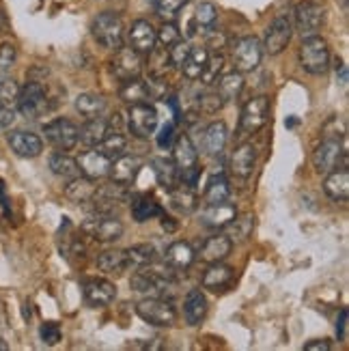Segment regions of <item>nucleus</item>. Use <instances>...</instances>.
Segmentation results:
<instances>
[{
    "mask_svg": "<svg viewBox=\"0 0 349 351\" xmlns=\"http://www.w3.org/2000/svg\"><path fill=\"white\" fill-rule=\"evenodd\" d=\"M130 287L136 293H143L147 298H166L171 300L175 295L177 280H175V269L169 267L166 263L156 265V261L151 265L139 267V271L134 274Z\"/></svg>",
    "mask_w": 349,
    "mask_h": 351,
    "instance_id": "obj_1",
    "label": "nucleus"
},
{
    "mask_svg": "<svg viewBox=\"0 0 349 351\" xmlns=\"http://www.w3.org/2000/svg\"><path fill=\"white\" fill-rule=\"evenodd\" d=\"M173 162L177 166L179 183H184L188 188H196L201 177L199 169V151H196L194 143L188 134H179L175 147H173Z\"/></svg>",
    "mask_w": 349,
    "mask_h": 351,
    "instance_id": "obj_2",
    "label": "nucleus"
},
{
    "mask_svg": "<svg viewBox=\"0 0 349 351\" xmlns=\"http://www.w3.org/2000/svg\"><path fill=\"white\" fill-rule=\"evenodd\" d=\"M300 65L311 75H326L330 69V48L328 41L320 35L302 39L300 45Z\"/></svg>",
    "mask_w": 349,
    "mask_h": 351,
    "instance_id": "obj_3",
    "label": "nucleus"
},
{
    "mask_svg": "<svg viewBox=\"0 0 349 351\" xmlns=\"http://www.w3.org/2000/svg\"><path fill=\"white\" fill-rule=\"evenodd\" d=\"M136 313L143 322L156 328H173L177 324V308L166 298H145L136 304Z\"/></svg>",
    "mask_w": 349,
    "mask_h": 351,
    "instance_id": "obj_4",
    "label": "nucleus"
},
{
    "mask_svg": "<svg viewBox=\"0 0 349 351\" xmlns=\"http://www.w3.org/2000/svg\"><path fill=\"white\" fill-rule=\"evenodd\" d=\"M93 37L106 50H119L123 45V20L112 11H104L91 24Z\"/></svg>",
    "mask_w": 349,
    "mask_h": 351,
    "instance_id": "obj_5",
    "label": "nucleus"
},
{
    "mask_svg": "<svg viewBox=\"0 0 349 351\" xmlns=\"http://www.w3.org/2000/svg\"><path fill=\"white\" fill-rule=\"evenodd\" d=\"M269 119V99L265 95L252 97L244 104L239 114V128H237V136L239 138H246V136H252L259 132Z\"/></svg>",
    "mask_w": 349,
    "mask_h": 351,
    "instance_id": "obj_6",
    "label": "nucleus"
},
{
    "mask_svg": "<svg viewBox=\"0 0 349 351\" xmlns=\"http://www.w3.org/2000/svg\"><path fill=\"white\" fill-rule=\"evenodd\" d=\"M15 104H18V112L26 119H39L50 108V99H48V93H45V86L35 80L26 82L20 88Z\"/></svg>",
    "mask_w": 349,
    "mask_h": 351,
    "instance_id": "obj_7",
    "label": "nucleus"
},
{
    "mask_svg": "<svg viewBox=\"0 0 349 351\" xmlns=\"http://www.w3.org/2000/svg\"><path fill=\"white\" fill-rule=\"evenodd\" d=\"M82 231L93 237L95 241L101 243H112L123 237V222H121L112 213H101L97 211V216H91L82 222Z\"/></svg>",
    "mask_w": 349,
    "mask_h": 351,
    "instance_id": "obj_8",
    "label": "nucleus"
},
{
    "mask_svg": "<svg viewBox=\"0 0 349 351\" xmlns=\"http://www.w3.org/2000/svg\"><path fill=\"white\" fill-rule=\"evenodd\" d=\"M128 128L132 136L141 141H147L156 134L158 130V110L156 106H151L149 101L132 104L128 110Z\"/></svg>",
    "mask_w": 349,
    "mask_h": 351,
    "instance_id": "obj_9",
    "label": "nucleus"
},
{
    "mask_svg": "<svg viewBox=\"0 0 349 351\" xmlns=\"http://www.w3.org/2000/svg\"><path fill=\"white\" fill-rule=\"evenodd\" d=\"M43 134L54 149L71 151L75 145H78L80 128L69 119H54V121H50V123L43 125Z\"/></svg>",
    "mask_w": 349,
    "mask_h": 351,
    "instance_id": "obj_10",
    "label": "nucleus"
},
{
    "mask_svg": "<svg viewBox=\"0 0 349 351\" xmlns=\"http://www.w3.org/2000/svg\"><path fill=\"white\" fill-rule=\"evenodd\" d=\"M347 162L345 149H343V141H335V138H324L322 145L313 151V166L320 175H328L332 171L339 169V164Z\"/></svg>",
    "mask_w": 349,
    "mask_h": 351,
    "instance_id": "obj_11",
    "label": "nucleus"
},
{
    "mask_svg": "<svg viewBox=\"0 0 349 351\" xmlns=\"http://www.w3.org/2000/svg\"><path fill=\"white\" fill-rule=\"evenodd\" d=\"M261 58H263V43L256 37H241L235 43V48H233L235 71H239V73L254 71L261 65Z\"/></svg>",
    "mask_w": 349,
    "mask_h": 351,
    "instance_id": "obj_12",
    "label": "nucleus"
},
{
    "mask_svg": "<svg viewBox=\"0 0 349 351\" xmlns=\"http://www.w3.org/2000/svg\"><path fill=\"white\" fill-rule=\"evenodd\" d=\"M293 18H296V28L298 33L304 37L317 35V30L322 28L324 18H326V11L322 5L313 3V0H304V3H298L293 9Z\"/></svg>",
    "mask_w": 349,
    "mask_h": 351,
    "instance_id": "obj_13",
    "label": "nucleus"
},
{
    "mask_svg": "<svg viewBox=\"0 0 349 351\" xmlns=\"http://www.w3.org/2000/svg\"><path fill=\"white\" fill-rule=\"evenodd\" d=\"M293 37V24L287 15H278V18L272 22L265 30V39H263V52L269 56L280 54L287 45H289Z\"/></svg>",
    "mask_w": 349,
    "mask_h": 351,
    "instance_id": "obj_14",
    "label": "nucleus"
},
{
    "mask_svg": "<svg viewBox=\"0 0 349 351\" xmlns=\"http://www.w3.org/2000/svg\"><path fill=\"white\" fill-rule=\"evenodd\" d=\"M143 71V58L141 54L132 50V48H121L117 50V56L112 60V73L121 82H128V80H136Z\"/></svg>",
    "mask_w": 349,
    "mask_h": 351,
    "instance_id": "obj_15",
    "label": "nucleus"
},
{
    "mask_svg": "<svg viewBox=\"0 0 349 351\" xmlns=\"http://www.w3.org/2000/svg\"><path fill=\"white\" fill-rule=\"evenodd\" d=\"M78 166H80V173L88 179H104L110 175V166L112 160L104 154L99 147H93L91 151H84V154L78 158Z\"/></svg>",
    "mask_w": 349,
    "mask_h": 351,
    "instance_id": "obj_16",
    "label": "nucleus"
},
{
    "mask_svg": "<svg viewBox=\"0 0 349 351\" xmlns=\"http://www.w3.org/2000/svg\"><path fill=\"white\" fill-rule=\"evenodd\" d=\"M84 300L93 308H106L117 300V287L110 280L93 278L84 285Z\"/></svg>",
    "mask_w": 349,
    "mask_h": 351,
    "instance_id": "obj_17",
    "label": "nucleus"
},
{
    "mask_svg": "<svg viewBox=\"0 0 349 351\" xmlns=\"http://www.w3.org/2000/svg\"><path fill=\"white\" fill-rule=\"evenodd\" d=\"M128 39H130V48L139 54H149L158 43L156 28L147 20H136L128 30Z\"/></svg>",
    "mask_w": 349,
    "mask_h": 351,
    "instance_id": "obj_18",
    "label": "nucleus"
},
{
    "mask_svg": "<svg viewBox=\"0 0 349 351\" xmlns=\"http://www.w3.org/2000/svg\"><path fill=\"white\" fill-rule=\"evenodd\" d=\"M143 169V160L139 156H119L117 160H112V166H110V175L115 183H119V186H125L130 188L132 183L136 181V177H139Z\"/></svg>",
    "mask_w": 349,
    "mask_h": 351,
    "instance_id": "obj_19",
    "label": "nucleus"
},
{
    "mask_svg": "<svg viewBox=\"0 0 349 351\" xmlns=\"http://www.w3.org/2000/svg\"><path fill=\"white\" fill-rule=\"evenodd\" d=\"M9 147L15 156L20 158H37L43 151V141L33 132H24V130H15L9 134Z\"/></svg>",
    "mask_w": 349,
    "mask_h": 351,
    "instance_id": "obj_20",
    "label": "nucleus"
},
{
    "mask_svg": "<svg viewBox=\"0 0 349 351\" xmlns=\"http://www.w3.org/2000/svg\"><path fill=\"white\" fill-rule=\"evenodd\" d=\"M256 166V151L252 143H239L229 160V169L235 177L239 179H248Z\"/></svg>",
    "mask_w": 349,
    "mask_h": 351,
    "instance_id": "obj_21",
    "label": "nucleus"
},
{
    "mask_svg": "<svg viewBox=\"0 0 349 351\" xmlns=\"http://www.w3.org/2000/svg\"><path fill=\"white\" fill-rule=\"evenodd\" d=\"M235 216H237V209L229 201L218 203V205H205V209L201 211V224L205 228H211V231H220V228H226V224Z\"/></svg>",
    "mask_w": 349,
    "mask_h": 351,
    "instance_id": "obj_22",
    "label": "nucleus"
},
{
    "mask_svg": "<svg viewBox=\"0 0 349 351\" xmlns=\"http://www.w3.org/2000/svg\"><path fill=\"white\" fill-rule=\"evenodd\" d=\"M226 141H229L226 123L224 121H214L203 132V151L207 156H220L226 147Z\"/></svg>",
    "mask_w": 349,
    "mask_h": 351,
    "instance_id": "obj_23",
    "label": "nucleus"
},
{
    "mask_svg": "<svg viewBox=\"0 0 349 351\" xmlns=\"http://www.w3.org/2000/svg\"><path fill=\"white\" fill-rule=\"evenodd\" d=\"M233 250V241L229 235H214L205 239V243L201 246V258L205 263H220Z\"/></svg>",
    "mask_w": 349,
    "mask_h": 351,
    "instance_id": "obj_24",
    "label": "nucleus"
},
{
    "mask_svg": "<svg viewBox=\"0 0 349 351\" xmlns=\"http://www.w3.org/2000/svg\"><path fill=\"white\" fill-rule=\"evenodd\" d=\"M194 250L188 241H175L164 252V263L175 271H186L194 263Z\"/></svg>",
    "mask_w": 349,
    "mask_h": 351,
    "instance_id": "obj_25",
    "label": "nucleus"
},
{
    "mask_svg": "<svg viewBox=\"0 0 349 351\" xmlns=\"http://www.w3.org/2000/svg\"><path fill=\"white\" fill-rule=\"evenodd\" d=\"M132 205V218L136 222H147L156 216H162V207L151 194H134L130 196Z\"/></svg>",
    "mask_w": 349,
    "mask_h": 351,
    "instance_id": "obj_26",
    "label": "nucleus"
},
{
    "mask_svg": "<svg viewBox=\"0 0 349 351\" xmlns=\"http://www.w3.org/2000/svg\"><path fill=\"white\" fill-rule=\"evenodd\" d=\"M184 317L188 326H199L207 317V298L201 289H192L184 300Z\"/></svg>",
    "mask_w": 349,
    "mask_h": 351,
    "instance_id": "obj_27",
    "label": "nucleus"
},
{
    "mask_svg": "<svg viewBox=\"0 0 349 351\" xmlns=\"http://www.w3.org/2000/svg\"><path fill=\"white\" fill-rule=\"evenodd\" d=\"M244 84H246L244 75H241L239 71H229V73L220 75V78L216 80V93L220 95V99L224 104H229V101H235L241 95Z\"/></svg>",
    "mask_w": 349,
    "mask_h": 351,
    "instance_id": "obj_28",
    "label": "nucleus"
},
{
    "mask_svg": "<svg viewBox=\"0 0 349 351\" xmlns=\"http://www.w3.org/2000/svg\"><path fill=\"white\" fill-rule=\"evenodd\" d=\"M110 130V123L104 117H95V119H86V123L80 128V143L86 147H99L101 141L106 138V134Z\"/></svg>",
    "mask_w": 349,
    "mask_h": 351,
    "instance_id": "obj_29",
    "label": "nucleus"
},
{
    "mask_svg": "<svg viewBox=\"0 0 349 351\" xmlns=\"http://www.w3.org/2000/svg\"><path fill=\"white\" fill-rule=\"evenodd\" d=\"M95 190H97V181L80 175L75 179H69L67 188H65V196L73 203H91L93 201Z\"/></svg>",
    "mask_w": 349,
    "mask_h": 351,
    "instance_id": "obj_30",
    "label": "nucleus"
},
{
    "mask_svg": "<svg viewBox=\"0 0 349 351\" xmlns=\"http://www.w3.org/2000/svg\"><path fill=\"white\" fill-rule=\"evenodd\" d=\"M233 280V267L220 263H209L207 271L203 274V287L209 291H222L224 287H229Z\"/></svg>",
    "mask_w": 349,
    "mask_h": 351,
    "instance_id": "obj_31",
    "label": "nucleus"
},
{
    "mask_svg": "<svg viewBox=\"0 0 349 351\" xmlns=\"http://www.w3.org/2000/svg\"><path fill=\"white\" fill-rule=\"evenodd\" d=\"M169 203L175 211L188 216V213H192L196 209V205H199V198H196L194 188H188L184 183H177L173 190H169Z\"/></svg>",
    "mask_w": 349,
    "mask_h": 351,
    "instance_id": "obj_32",
    "label": "nucleus"
},
{
    "mask_svg": "<svg viewBox=\"0 0 349 351\" xmlns=\"http://www.w3.org/2000/svg\"><path fill=\"white\" fill-rule=\"evenodd\" d=\"M324 192L332 198V201H347L349 198V171L341 169V171H332L328 173L326 181H324Z\"/></svg>",
    "mask_w": 349,
    "mask_h": 351,
    "instance_id": "obj_33",
    "label": "nucleus"
},
{
    "mask_svg": "<svg viewBox=\"0 0 349 351\" xmlns=\"http://www.w3.org/2000/svg\"><path fill=\"white\" fill-rule=\"evenodd\" d=\"M207 58H209V50L205 45H194V48H190L188 58L184 60V65H181V71H184L188 80L201 78L205 71V65H207Z\"/></svg>",
    "mask_w": 349,
    "mask_h": 351,
    "instance_id": "obj_34",
    "label": "nucleus"
},
{
    "mask_svg": "<svg viewBox=\"0 0 349 351\" xmlns=\"http://www.w3.org/2000/svg\"><path fill=\"white\" fill-rule=\"evenodd\" d=\"M151 169H154V175H156L158 183L166 192L173 190L179 183L177 166H175L173 160H169V158H154V160H151Z\"/></svg>",
    "mask_w": 349,
    "mask_h": 351,
    "instance_id": "obj_35",
    "label": "nucleus"
},
{
    "mask_svg": "<svg viewBox=\"0 0 349 351\" xmlns=\"http://www.w3.org/2000/svg\"><path fill=\"white\" fill-rule=\"evenodd\" d=\"M231 196V186H229V179L224 175H214L205 186V194H203V201L205 205H218V203H226Z\"/></svg>",
    "mask_w": 349,
    "mask_h": 351,
    "instance_id": "obj_36",
    "label": "nucleus"
},
{
    "mask_svg": "<svg viewBox=\"0 0 349 351\" xmlns=\"http://www.w3.org/2000/svg\"><path fill=\"white\" fill-rule=\"evenodd\" d=\"M97 267L104 271V274H123L128 267H130V261H128V252L125 250H108V252H101L97 256Z\"/></svg>",
    "mask_w": 349,
    "mask_h": 351,
    "instance_id": "obj_37",
    "label": "nucleus"
},
{
    "mask_svg": "<svg viewBox=\"0 0 349 351\" xmlns=\"http://www.w3.org/2000/svg\"><path fill=\"white\" fill-rule=\"evenodd\" d=\"M50 171L56 175V177H63V179H75L80 177V166H78V160H73L65 154H54L50 156Z\"/></svg>",
    "mask_w": 349,
    "mask_h": 351,
    "instance_id": "obj_38",
    "label": "nucleus"
},
{
    "mask_svg": "<svg viewBox=\"0 0 349 351\" xmlns=\"http://www.w3.org/2000/svg\"><path fill=\"white\" fill-rule=\"evenodd\" d=\"M75 110H78L84 119L101 117V112L106 110V99L95 93H82L75 97Z\"/></svg>",
    "mask_w": 349,
    "mask_h": 351,
    "instance_id": "obj_39",
    "label": "nucleus"
},
{
    "mask_svg": "<svg viewBox=\"0 0 349 351\" xmlns=\"http://www.w3.org/2000/svg\"><path fill=\"white\" fill-rule=\"evenodd\" d=\"M125 147H128V138L123 134H121L119 130H108V134H106V138L101 141L99 149L104 151L106 156H108L110 160L119 158V156H123L125 154Z\"/></svg>",
    "mask_w": 349,
    "mask_h": 351,
    "instance_id": "obj_40",
    "label": "nucleus"
},
{
    "mask_svg": "<svg viewBox=\"0 0 349 351\" xmlns=\"http://www.w3.org/2000/svg\"><path fill=\"white\" fill-rule=\"evenodd\" d=\"M128 261L130 265L134 267H145V265H151L158 258V252L156 248L151 246V243H136V246L128 248Z\"/></svg>",
    "mask_w": 349,
    "mask_h": 351,
    "instance_id": "obj_41",
    "label": "nucleus"
},
{
    "mask_svg": "<svg viewBox=\"0 0 349 351\" xmlns=\"http://www.w3.org/2000/svg\"><path fill=\"white\" fill-rule=\"evenodd\" d=\"M252 226H254V218L250 213H246V216H235L229 224H226L231 241H246L252 235Z\"/></svg>",
    "mask_w": 349,
    "mask_h": 351,
    "instance_id": "obj_42",
    "label": "nucleus"
},
{
    "mask_svg": "<svg viewBox=\"0 0 349 351\" xmlns=\"http://www.w3.org/2000/svg\"><path fill=\"white\" fill-rule=\"evenodd\" d=\"M218 22V7L214 3H201L196 7V13H194V24L199 26L201 30H211Z\"/></svg>",
    "mask_w": 349,
    "mask_h": 351,
    "instance_id": "obj_43",
    "label": "nucleus"
},
{
    "mask_svg": "<svg viewBox=\"0 0 349 351\" xmlns=\"http://www.w3.org/2000/svg\"><path fill=\"white\" fill-rule=\"evenodd\" d=\"M173 69L171 65V58H169V50L162 48H154L149 52V71L151 75H162V78H166V73H169Z\"/></svg>",
    "mask_w": 349,
    "mask_h": 351,
    "instance_id": "obj_44",
    "label": "nucleus"
},
{
    "mask_svg": "<svg viewBox=\"0 0 349 351\" xmlns=\"http://www.w3.org/2000/svg\"><path fill=\"white\" fill-rule=\"evenodd\" d=\"M121 99L125 104H141V101H147V88H145V82H141L139 78L136 80H128L121 86Z\"/></svg>",
    "mask_w": 349,
    "mask_h": 351,
    "instance_id": "obj_45",
    "label": "nucleus"
},
{
    "mask_svg": "<svg viewBox=\"0 0 349 351\" xmlns=\"http://www.w3.org/2000/svg\"><path fill=\"white\" fill-rule=\"evenodd\" d=\"M222 69H224V56L222 54H214L211 56L209 54V58H207V65H205V71H203V75H201V82L203 84H214L218 78H220V73H222Z\"/></svg>",
    "mask_w": 349,
    "mask_h": 351,
    "instance_id": "obj_46",
    "label": "nucleus"
},
{
    "mask_svg": "<svg viewBox=\"0 0 349 351\" xmlns=\"http://www.w3.org/2000/svg\"><path fill=\"white\" fill-rule=\"evenodd\" d=\"M145 88H147V97L149 99H166L169 97V82L162 75H151V78L145 82Z\"/></svg>",
    "mask_w": 349,
    "mask_h": 351,
    "instance_id": "obj_47",
    "label": "nucleus"
},
{
    "mask_svg": "<svg viewBox=\"0 0 349 351\" xmlns=\"http://www.w3.org/2000/svg\"><path fill=\"white\" fill-rule=\"evenodd\" d=\"M188 0H151V5H154L156 13L162 15V18L171 20L175 15L186 7Z\"/></svg>",
    "mask_w": 349,
    "mask_h": 351,
    "instance_id": "obj_48",
    "label": "nucleus"
},
{
    "mask_svg": "<svg viewBox=\"0 0 349 351\" xmlns=\"http://www.w3.org/2000/svg\"><path fill=\"white\" fill-rule=\"evenodd\" d=\"M158 35V41L162 43V48H171L173 43H177L181 39V33H179V26L175 22H166L162 24L160 30H156Z\"/></svg>",
    "mask_w": 349,
    "mask_h": 351,
    "instance_id": "obj_49",
    "label": "nucleus"
},
{
    "mask_svg": "<svg viewBox=\"0 0 349 351\" xmlns=\"http://www.w3.org/2000/svg\"><path fill=\"white\" fill-rule=\"evenodd\" d=\"M190 48L192 45L188 43V41H177V43H173L171 48H169V58H171V65L173 67H181L184 65V60L188 58V54H190Z\"/></svg>",
    "mask_w": 349,
    "mask_h": 351,
    "instance_id": "obj_50",
    "label": "nucleus"
},
{
    "mask_svg": "<svg viewBox=\"0 0 349 351\" xmlns=\"http://www.w3.org/2000/svg\"><path fill=\"white\" fill-rule=\"evenodd\" d=\"M18 93H20V86L13 78L0 80V104H3V106H9L11 101L18 99Z\"/></svg>",
    "mask_w": 349,
    "mask_h": 351,
    "instance_id": "obj_51",
    "label": "nucleus"
},
{
    "mask_svg": "<svg viewBox=\"0 0 349 351\" xmlns=\"http://www.w3.org/2000/svg\"><path fill=\"white\" fill-rule=\"evenodd\" d=\"M224 101L220 99V95L216 93V90H211V93H205L199 97V108L201 112H207V114H216L218 110H222Z\"/></svg>",
    "mask_w": 349,
    "mask_h": 351,
    "instance_id": "obj_52",
    "label": "nucleus"
},
{
    "mask_svg": "<svg viewBox=\"0 0 349 351\" xmlns=\"http://www.w3.org/2000/svg\"><path fill=\"white\" fill-rule=\"evenodd\" d=\"M347 134L345 121L339 117H332L328 123L324 125V138H335V141H343Z\"/></svg>",
    "mask_w": 349,
    "mask_h": 351,
    "instance_id": "obj_53",
    "label": "nucleus"
},
{
    "mask_svg": "<svg viewBox=\"0 0 349 351\" xmlns=\"http://www.w3.org/2000/svg\"><path fill=\"white\" fill-rule=\"evenodd\" d=\"M39 337L45 345H56L60 341V337H63V330H60L58 324L54 322H48V324H43L39 328Z\"/></svg>",
    "mask_w": 349,
    "mask_h": 351,
    "instance_id": "obj_54",
    "label": "nucleus"
},
{
    "mask_svg": "<svg viewBox=\"0 0 349 351\" xmlns=\"http://www.w3.org/2000/svg\"><path fill=\"white\" fill-rule=\"evenodd\" d=\"M18 60V48L13 43H0V69H11Z\"/></svg>",
    "mask_w": 349,
    "mask_h": 351,
    "instance_id": "obj_55",
    "label": "nucleus"
},
{
    "mask_svg": "<svg viewBox=\"0 0 349 351\" xmlns=\"http://www.w3.org/2000/svg\"><path fill=\"white\" fill-rule=\"evenodd\" d=\"M173 138H175V123L173 121H169V123H164L160 134H158V145L162 149H169L173 145Z\"/></svg>",
    "mask_w": 349,
    "mask_h": 351,
    "instance_id": "obj_56",
    "label": "nucleus"
},
{
    "mask_svg": "<svg viewBox=\"0 0 349 351\" xmlns=\"http://www.w3.org/2000/svg\"><path fill=\"white\" fill-rule=\"evenodd\" d=\"M15 123V110L11 106H3L0 104V132L9 130Z\"/></svg>",
    "mask_w": 349,
    "mask_h": 351,
    "instance_id": "obj_57",
    "label": "nucleus"
},
{
    "mask_svg": "<svg viewBox=\"0 0 349 351\" xmlns=\"http://www.w3.org/2000/svg\"><path fill=\"white\" fill-rule=\"evenodd\" d=\"M345 330H347V308H343L339 313V319H337V337H339V341H345Z\"/></svg>",
    "mask_w": 349,
    "mask_h": 351,
    "instance_id": "obj_58",
    "label": "nucleus"
},
{
    "mask_svg": "<svg viewBox=\"0 0 349 351\" xmlns=\"http://www.w3.org/2000/svg\"><path fill=\"white\" fill-rule=\"evenodd\" d=\"M304 349H306V351H330V349H332V343H330V341H326V339H322V341L306 343V345H304Z\"/></svg>",
    "mask_w": 349,
    "mask_h": 351,
    "instance_id": "obj_59",
    "label": "nucleus"
},
{
    "mask_svg": "<svg viewBox=\"0 0 349 351\" xmlns=\"http://www.w3.org/2000/svg\"><path fill=\"white\" fill-rule=\"evenodd\" d=\"M0 205H3L7 216H11V205H9V196H7V190H5V183L0 181Z\"/></svg>",
    "mask_w": 349,
    "mask_h": 351,
    "instance_id": "obj_60",
    "label": "nucleus"
},
{
    "mask_svg": "<svg viewBox=\"0 0 349 351\" xmlns=\"http://www.w3.org/2000/svg\"><path fill=\"white\" fill-rule=\"evenodd\" d=\"M162 226H164V231H169V233H173L175 228H177V224L173 222V218L164 216V213H162Z\"/></svg>",
    "mask_w": 349,
    "mask_h": 351,
    "instance_id": "obj_61",
    "label": "nucleus"
},
{
    "mask_svg": "<svg viewBox=\"0 0 349 351\" xmlns=\"http://www.w3.org/2000/svg\"><path fill=\"white\" fill-rule=\"evenodd\" d=\"M7 349H9V345L3 339H0V351H7Z\"/></svg>",
    "mask_w": 349,
    "mask_h": 351,
    "instance_id": "obj_62",
    "label": "nucleus"
},
{
    "mask_svg": "<svg viewBox=\"0 0 349 351\" xmlns=\"http://www.w3.org/2000/svg\"><path fill=\"white\" fill-rule=\"evenodd\" d=\"M3 28H5V15L0 13V30H3Z\"/></svg>",
    "mask_w": 349,
    "mask_h": 351,
    "instance_id": "obj_63",
    "label": "nucleus"
}]
</instances>
